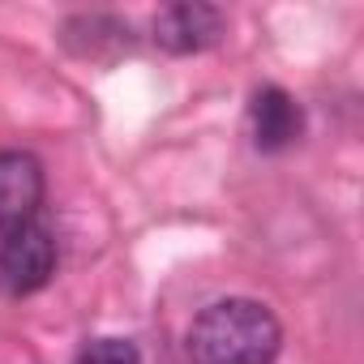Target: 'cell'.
Returning <instances> with one entry per match:
<instances>
[{
	"mask_svg": "<svg viewBox=\"0 0 364 364\" xmlns=\"http://www.w3.org/2000/svg\"><path fill=\"white\" fill-rule=\"evenodd\" d=\"M223 31H228L223 9L198 5V0H189V5H167L154 18V43L163 52H171V56L206 52V48H215L223 39Z\"/></svg>",
	"mask_w": 364,
	"mask_h": 364,
	"instance_id": "cell-3",
	"label": "cell"
},
{
	"mask_svg": "<svg viewBox=\"0 0 364 364\" xmlns=\"http://www.w3.org/2000/svg\"><path fill=\"white\" fill-rule=\"evenodd\" d=\"M52 274H56V240L39 219L0 232V287L9 296H31L48 287Z\"/></svg>",
	"mask_w": 364,
	"mask_h": 364,
	"instance_id": "cell-2",
	"label": "cell"
},
{
	"mask_svg": "<svg viewBox=\"0 0 364 364\" xmlns=\"http://www.w3.org/2000/svg\"><path fill=\"white\" fill-rule=\"evenodd\" d=\"M43 167L26 150H0V232L39 219Z\"/></svg>",
	"mask_w": 364,
	"mask_h": 364,
	"instance_id": "cell-4",
	"label": "cell"
},
{
	"mask_svg": "<svg viewBox=\"0 0 364 364\" xmlns=\"http://www.w3.org/2000/svg\"><path fill=\"white\" fill-rule=\"evenodd\" d=\"M283 347L279 317L249 296L206 304L189 326L193 364H274Z\"/></svg>",
	"mask_w": 364,
	"mask_h": 364,
	"instance_id": "cell-1",
	"label": "cell"
},
{
	"mask_svg": "<svg viewBox=\"0 0 364 364\" xmlns=\"http://www.w3.org/2000/svg\"><path fill=\"white\" fill-rule=\"evenodd\" d=\"M249 124H253V141H257V150L274 154V150H287V146L300 137V129H304V112H300V103H296L287 90L266 86V90H257L253 103H249Z\"/></svg>",
	"mask_w": 364,
	"mask_h": 364,
	"instance_id": "cell-5",
	"label": "cell"
},
{
	"mask_svg": "<svg viewBox=\"0 0 364 364\" xmlns=\"http://www.w3.org/2000/svg\"><path fill=\"white\" fill-rule=\"evenodd\" d=\"M0 291H5V287H0Z\"/></svg>",
	"mask_w": 364,
	"mask_h": 364,
	"instance_id": "cell-7",
	"label": "cell"
},
{
	"mask_svg": "<svg viewBox=\"0 0 364 364\" xmlns=\"http://www.w3.org/2000/svg\"><path fill=\"white\" fill-rule=\"evenodd\" d=\"M77 364H141V355L129 338H90L77 351Z\"/></svg>",
	"mask_w": 364,
	"mask_h": 364,
	"instance_id": "cell-6",
	"label": "cell"
}]
</instances>
